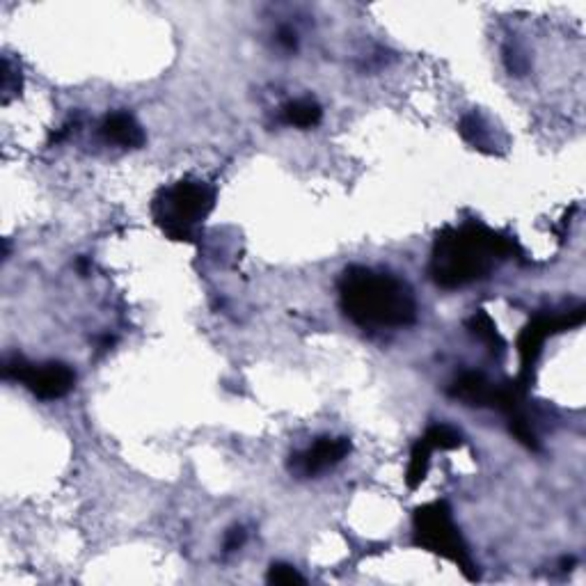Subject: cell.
Listing matches in <instances>:
<instances>
[{
  "label": "cell",
  "mask_w": 586,
  "mask_h": 586,
  "mask_svg": "<svg viewBox=\"0 0 586 586\" xmlns=\"http://www.w3.org/2000/svg\"><path fill=\"white\" fill-rule=\"evenodd\" d=\"M518 243L470 220L458 227H445L435 236L429 275L442 289H461L486 280L495 266L518 255Z\"/></svg>",
  "instance_id": "1"
},
{
  "label": "cell",
  "mask_w": 586,
  "mask_h": 586,
  "mask_svg": "<svg viewBox=\"0 0 586 586\" xmlns=\"http://www.w3.org/2000/svg\"><path fill=\"white\" fill-rule=\"evenodd\" d=\"M339 305L364 330L408 328L417 321L413 289L397 275L348 266L339 277Z\"/></svg>",
  "instance_id": "2"
},
{
  "label": "cell",
  "mask_w": 586,
  "mask_h": 586,
  "mask_svg": "<svg viewBox=\"0 0 586 586\" xmlns=\"http://www.w3.org/2000/svg\"><path fill=\"white\" fill-rule=\"evenodd\" d=\"M218 193L211 184L197 179H181L161 188L152 202V216L158 229L172 241L193 243L197 229L216 207Z\"/></svg>",
  "instance_id": "3"
},
{
  "label": "cell",
  "mask_w": 586,
  "mask_h": 586,
  "mask_svg": "<svg viewBox=\"0 0 586 586\" xmlns=\"http://www.w3.org/2000/svg\"><path fill=\"white\" fill-rule=\"evenodd\" d=\"M413 529L417 545L456 564L467 580H477V566H474V559L470 557L461 532L454 525L447 502L440 500L419 506L413 518Z\"/></svg>",
  "instance_id": "4"
},
{
  "label": "cell",
  "mask_w": 586,
  "mask_h": 586,
  "mask_svg": "<svg viewBox=\"0 0 586 586\" xmlns=\"http://www.w3.org/2000/svg\"><path fill=\"white\" fill-rule=\"evenodd\" d=\"M586 319V307L580 305L573 312L566 314H536L532 321L522 328L518 337V353H520V376L518 383L522 387L532 385V374L538 358H541L543 346L550 337L566 332L570 328H580Z\"/></svg>",
  "instance_id": "5"
},
{
  "label": "cell",
  "mask_w": 586,
  "mask_h": 586,
  "mask_svg": "<svg viewBox=\"0 0 586 586\" xmlns=\"http://www.w3.org/2000/svg\"><path fill=\"white\" fill-rule=\"evenodd\" d=\"M3 376L7 380L23 383L37 399L55 401L67 397L74 390L76 374L65 362L33 364L21 355H12L3 362Z\"/></svg>",
  "instance_id": "6"
},
{
  "label": "cell",
  "mask_w": 586,
  "mask_h": 586,
  "mask_svg": "<svg viewBox=\"0 0 586 586\" xmlns=\"http://www.w3.org/2000/svg\"><path fill=\"white\" fill-rule=\"evenodd\" d=\"M348 454H351L348 438H319L310 449L291 456L289 470L298 477H316L342 463Z\"/></svg>",
  "instance_id": "7"
},
{
  "label": "cell",
  "mask_w": 586,
  "mask_h": 586,
  "mask_svg": "<svg viewBox=\"0 0 586 586\" xmlns=\"http://www.w3.org/2000/svg\"><path fill=\"white\" fill-rule=\"evenodd\" d=\"M101 136L122 149H140L145 145V131L136 122V117L124 113V110H115V113H108L104 117Z\"/></svg>",
  "instance_id": "8"
},
{
  "label": "cell",
  "mask_w": 586,
  "mask_h": 586,
  "mask_svg": "<svg viewBox=\"0 0 586 586\" xmlns=\"http://www.w3.org/2000/svg\"><path fill=\"white\" fill-rule=\"evenodd\" d=\"M447 394L451 399L463 401L465 406L490 408L495 394V383H490L479 371H465V374H461L451 383Z\"/></svg>",
  "instance_id": "9"
},
{
  "label": "cell",
  "mask_w": 586,
  "mask_h": 586,
  "mask_svg": "<svg viewBox=\"0 0 586 586\" xmlns=\"http://www.w3.org/2000/svg\"><path fill=\"white\" fill-rule=\"evenodd\" d=\"M467 330H470V335H474L479 339V342L486 344L493 353H504L506 348V339L500 335V330H497L495 321L490 319V314L486 310H477L470 319L465 321Z\"/></svg>",
  "instance_id": "10"
},
{
  "label": "cell",
  "mask_w": 586,
  "mask_h": 586,
  "mask_svg": "<svg viewBox=\"0 0 586 586\" xmlns=\"http://www.w3.org/2000/svg\"><path fill=\"white\" fill-rule=\"evenodd\" d=\"M323 110L314 99H296L282 108L284 124L296 126V129H312L321 122Z\"/></svg>",
  "instance_id": "11"
},
{
  "label": "cell",
  "mask_w": 586,
  "mask_h": 586,
  "mask_svg": "<svg viewBox=\"0 0 586 586\" xmlns=\"http://www.w3.org/2000/svg\"><path fill=\"white\" fill-rule=\"evenodd\" d=\"M433 445L429 442L426 435H422L415 445L413 451H410V461H408V470H406V483L410 490H415L422 486V481L426 479L431 467V454H433Z\"/></svg>",
  "instance_id": "12"
},
{
  "label": "cell",
  "mask_w": 586,
  "mask_h": 586,
  "mask_svg": "<svg viewBox=\"0 0 586 586\" xmlns=\"http://www.w3.org/2000/svg\"><path fill=\"white\" fill-rule=\"evenodd\" d=\"M458 133H461L467 145H472L477 149H486L488 142H490L488 126H486V122L481 120V115H477V113H470V115L463 117L461 124H458Z\"/></svg>",
  "instance_id": "13"
},
{
  "label": "cell",
  "mask_w": 586,
  "mask_h": 586,
  "mask_svg": "<svg viewBox=\"0 0 586 586\" xmlns=\"http://www.w3.org/2000/svg\"><path fill=\"white\" fill-rule=\"evenodd\" d=\"M424 435L429 438L435 451H451L463 447V435L449 424H431Z\"/></svg>",
  "instance_id": "14"
},
{
  "label": "cell",
  "mask_w": 586,
  "mask_h": 586,
  "mask_svg": "<svg viewBox=\"0 0 586 586\" xmlns=\"http://www.w3.org/2000/svg\"><path fill=\"white\" fill-rule=\"evenodd\" d=\"M266 582L280 584V586H293V584H305V577L289 564H273L266 575Z\"/></svg>",
  "instance_id": "15"
},
{
  "label": "cell",
  "mask_w": 586,
  "mask_h": 586,
  "mask_svg": "<svg viewBox=\"0 0 586 586\" xmlns=\"http://www.w3.org/2000/svg\"><path fill=\"white\" fill-rule=\"evenodd\" d=\"M245 543V529L243 527H232L225 536V552L232 554L236 550H241Z\"/></svg>",
  "instance_id": "16"
},
{
  "label": "cell",
  "mask_w": 586,
  "mask_h": 586,
  "mask_svg": "<svg viewBox=\"0 0 586 586\" xmlns=\"http://www.w3.org/2000/svg\"><path fill=\"white\" fill-rule=\"evenodd\" d=\"M277 42H280V46H284L287 51H293L298 46V37L291 28H280V33H277Z\"/></svg>",
  "instance_id": "17"
}]
</instances>
